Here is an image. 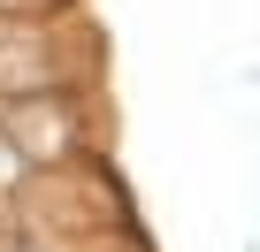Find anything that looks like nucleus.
Returning a JSON list of instances; mask_svg holds the SVG:
<instances>
[{
	"mask_svg": "<svg viewBox=\"0 0 260 252\" xmlns=\"http://www.w3.org/2000/svg\"><path fill=\"white\" fill-rule=\"evenodd\" d=\"M0 138H8V153H16L31 176H39V168L92 161V99H84V84L8 92V99H0Z\"/></svg>",
	"mask_w": 260,
	"mask_h": 252,
	"instance_id": "nucleus-1",
	"label": "nucleus"
}]
</instances>
